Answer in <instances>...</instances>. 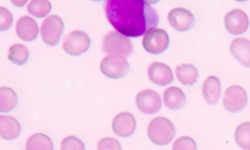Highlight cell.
<instances>
[{"mask_svg":"<svg viewBox=\"0 0 250 150\" xmlns=\"http://www.w3.org/2000/svg\"><path fill=\"white\" fill-rule=\"evenodd\" d=\"M104 12L109 23L126 37H139L155 28L156 11L143 0H107Z\"/></svg>","mask_w":250,"mask_h":150,"instance_id":"obj_1","label":"cell"},{"mask_svg":"<svg viewBox=\"0 0 250 150\" xmlns=\"http://www.w3.org/2000/svg\"><path fill=\"white\" fill-rule=\"evenodd\" d=\"M175 132L173 123L165 117L153 118L147 127V135L156 145H165L171 142Z\"/></svg>","mask_w":250,"mask_h":150,"instance_id":"obj_2","label":"cell"},{"mask_svg":"<svg viewBox=\"0 0 250 150\" xmlns=\"http://www.w3.org/2000/svg\"><path fill=\"white\" fill-rule=\"evenodd\" d=\"M103 49L109 56H128L133 52L131 40L119 32H109L103 40Z\"/></svg>","mask_w":250,"mask_h":150,"instance_id":"obj_3","label":"cell"},{"mask_svg":"<svg viewBox=\"0 0 250 150\" xmlns=\"http://www.w3.org/2000/svg\"><path fill=\"white\" fill-rule=\"evenodd\" d=\"M91 44L89 35L81 30L69 32L62 41V49L71 56H80L87 52Z\"/></svg>","mask_w":250,"mask_h":150,"instance_id":"obj_4","label":"cell"},{"mask_svg":"<svg viewBox=\"0 0 250 150\" xmlns=\"http://www.w3.org/2000/svg\"><path fill=\"white\" fill-rule=\"evenodd\" d=\"M168 46L169 36L164 29L152 28L144 35L143 47L149 54H161L168 48Z\"/></svg>","mask_w":250,"mask_h":150,"instance_id":"obj_5","label":"cell"},{"mask_svg":"<svg viewBox=\"0 0 250 150\" xmlns=\"http://www.w3.org/2000/svg\"><path fill=\"white\" fill-rule=\"evenodd\" d=\"M63 31V21L57 15H51L44 19L41 25V36L43 41L50 46L59 43Z\"/></svg>","mask_w":250,"mask_h":150,"instance_id":"obj_6","label":"cell"},{"mask_svg":"<svg viewBox=\"0 0 250 150\" xmlns=\"http://www.w3.org/2000/svg\"><path fill=\"white\" fill-rule=\"evenodd\" d=\"M100 68L104 75L111 79L121 78L125 76L130 70L127 59L125 57L115 56H107L104 57Z\"/></svg>","mask_w":250,"mask_h":150,"instance_id":"obj_7","label":"cell"},{"mask_svg":"<svg viewBox=\"0 0 250 150\" xmlns=\"http://www.w3.org/2000/svg\"><path fill=\"white\" fill-rule=\"evenodd\" d=\"M247 103V94L243 88L237 85L229 87L223 98V105L227 111L236 113L241 111Z\"/></svg>","mask_w":250,"mask_h":150,"instance_id":"obj_8","label":"cell"},{"mask_svg":"<svg viewBox=\"0 0 250 150\" xmlns=\"http://www.w3.org/2000/svg\"><path fill=\"white\" fill-rule=\"evenodd\" d=\"M137 107L146 114H153L160 110L162 102L160 95L153 90H144L136 96Z\"/></svg>","mask_w":250,"mask_h":150,"instance_id":"obj_9","label":"cell"},{"mask_svg":"<svg viewBox=\"0 0 250 150\" xmlns=\"http://www.w3.org/2000/svg\"><path fill=\"white\" fill-rule=\"evenodd\" d=\"M249 19L245 12L239 9L231 10L225 16V27L233 35L244 33L248 29Z\"/></svg>","mask_w":250,"mask_h":150,"instance_id":"obj_10","label":"cell"},{"mask_svg":"<svg viewBox=\"0 0 250 150\" xmlns=\"http://www.w3.org/2000/svg\"><path fill=\"white\" fill-rule=\"evenodd\" d=\"M170 25L178 31H188L194 24L193 15L184 8H174L168 14Z\"/></svg>","mask_w":250,"mask_h":150,"instance_id":"obj_11","label":"cell"},{"mask_svg":"<svg viewBox=\"0 0 250 150\" xmlns=\"http://www.w3.org/2000/svg\"><path fill=\"white\" fill-rule=\"evenodd\" d=\"M136 130V120L129 112L117 114L112 121L113 132L121 137H127L134 133Z\"/></svg>","mask_w":250,"mask_h":150,"instance_id":"obj_12","label":"cell"},{"mask_svg":"<svg viewBox=\"0 0 250 150\" xmlns=\"http://www.w3.org/2000/svg\"><path fill=\"white\" fill-rule=\"evenodd\" d=\"M149 80L158 86H167L173 81V73L171 68L162 62H152L147 68Z\"/></svg>","mask_w":250,"mask_h":150,"instance_id":"obj_13","label":"cell"},{"mask_svg":"<svg viewBox=\"0 0 250 150\" xmlns=\"http://www.w3.org/2000/svg\"><path fill=\"white\" fill-rule=\"evenodd\" d=\"M229 52L240 64L250 67V40L246 38L233 39L229 46Z\"/></svg>","mask_w":250,"mask_h":150,"instance_id":"obj_14","label":"cell"},{"mask_svg":"<svg viewBox=\"0 0 250 150\" xmlns=\"http://www.w3.org/2000/svg\"><path fill=\"white\" fill-rule=\"evenodd\" d=\"M38 25L36 21L27 16L21 17L16 25L17 35L23 41H33L38 35Z\"/></svg>","mask_w":250,"mask_h":150,"instance_id":"obj_15","label":"cell"},{"mask_svg":"<svg viewBox=\"0 0 250 150\" xmlns=\"http://www.w3.org/2000/svg\"><path fill=\"white\" fill-rule=\"evenodd\" d=\"M202 94L208 104H216L221 95V83L219 78L216 76L207 77L202 85Z\"/></svg>","mask_w":250,"mask_h":150,"instance_id":"obj_16","label":"cell"},{"mask_svg":"<svg viewBox=\"0 0 250 150\" xmlns=\"http://www.w3.org/2000/svg\"><path fill=\"white\" fill-rule=\"evenodd\" d=\"M163 101L167 108L171 110H178L186 105L187 98L180 88L169 87L163 93Z\"/></svg>","mask_w":250,"mask_h":150,"instance_id":"obj_17","label":"cell"},{"mask_svg":"<svg viewBox=\"0 0 250 150\" xmlns=\"http://www.w3.org/2000/svg\"><path fill=\"white\" fill-rule=\"evenodd\" d=\"M21 125L12 116L0 115V136L6 140H13L20 135Z\"/></svg>","mask_w":250,"mask_h":150,"instance_id":"obj_18","label":"cell"},{"mask_svg":"<svg viewBox=\"0 0 250 150\" xmlns=\"http://www.w3.org/2000/svg\"><path fill=\"white\" fill-rule=\"evenodd\" d=\"M175 72L178 80L186 86H192L198 78L197 69L190 63H184L178 65Z\"/></svg>","mask_w":250,"mask_h":150,"instance_id":"obj_19","label":"cell"},{"mask_svg":"<svg viewBox=\"0 0 250 150\" xmlns=\"http://www.w3.org/2000/svg\"><path fill=\"white\" fill-rule=\"evenodd\" d=\"M25 150H54L52 139L44 133L30 135L25 143Z\"/></svg>","mask_w":250,"mask_h":150,"instance_id":"obj_20","label":"cell"},{"mask_svg":"<svg viewBox=\"0 0 250 150\" xmlns=\"http://www.w3.org/2000/svg\"><path fill=\"white\" fill-rule=\"evenodd\" d=\"M18 104L17 94L8 87L0 88V112H10Z\"/></svg>","mask_w":250,"mask_h":150,"instance_id":"obj_21","label":"cell"},{"mask_svg":"<svg viewBox=\"0 0 250 150\" xmlns=\"http://www.w3.org/2000/svg\"><path fill=\"white\" fill-rule=\"evenodd\" d=\"M29 56V51L26 46L22 44H14L9 48L8 58L12 62L22 65L24 64Z\"/></svg>","mask_w":250,"mask_h":150,"instance_id":"obj_22","label":"cell"},{"mask_svg":"<svg viewBox=\"0 0 250 150\" xmlns=\"http://www.w3.org/2000/svg\"><path fill=\"white\" fill-rule=\"evenodd\" d=\"M234 139L239 147L250 150V122L242 123L236 128Z\"/></svg>","mask_w":250,"mask_h":150,"instance_id":"obj_23","label":"cell"},{"mask_svg":"<svg viewBox=\"0 0 250 150\" xmlns=\"http://www.w3.org/2000/svg\"><path fill=\"white\" fill-rule=\"evenodd\" d=\"M52 9V5L47 0H32L27 5V12L35 18L46 17Z\"/></svg>","mask_w":250,"mask_h":150,"instance_id":"obj_24","label":"cell"},{"mask_svg":"<svg viewBox=\"0 0 250 150\" xmlns=\"http://www.w3.org/2000/svg\"><path fill=\"white\" fill-rule=\"evenodd\" d=\"M61 150H85L84 143L76 136L69 135L62 139Z\"/></svg>","mask_w":250,"mask_h":150,"instance_id":"obj_25","label":"cell"},{"mask_svg":"<svg viewBox=\"0 0 250 150\" xmlns=\"http://www.w3.org/2000/svg\"><path fill=\"white\" fill-rule=\"evenodd\" d=\"M172 150H197L195 141L189 136L178 137L173 143Z\"/></svg>","mask_w":250,"mask_h":150,"instance_id":"obj_26","label":"cell"},{"mask_svg":"<svg viewBox=\"0 0 250 150\" xmlns=\"http://www.w3.org/2000/svg\"><path fill=\"white\" fill-rule=\"evenodd\" d=\"M98 150H121L119 141L112 137H104L98 142Z\"/></svg>","mask_w":250,"mask_h":150,"instance_id":"obj_27","label":"cell"},{"mask_svg":"<svg viewBox=\"0 0 250 150\" xmlns=\"http://www.w3.org/2000/svg\"><path fill=\"white\" fill-rule=\"evenodd\" d=\"M12 23H13L12 13L4 7H0V31L9 29Z\"/></svg>","mask_w":250,"mask_h":150,"instance_id":"obj_28","label":"cell"}]
</instances>
